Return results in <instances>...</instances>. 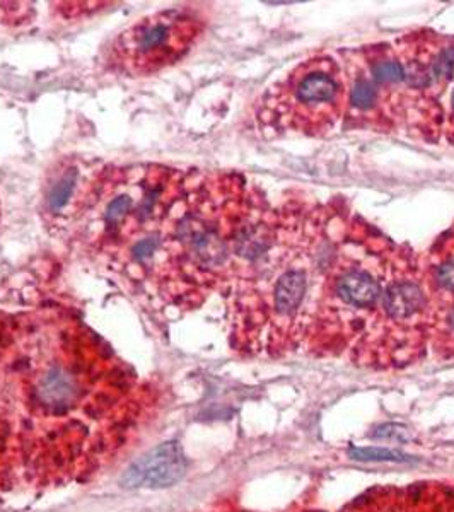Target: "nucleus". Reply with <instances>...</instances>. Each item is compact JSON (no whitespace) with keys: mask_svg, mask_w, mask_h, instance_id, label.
Instances as JSON below:
<instances>
[{"mask_svg":"<svg viewBox=\"0 0 454 512\" xmlns=\"http://www.w3.org/2000/svg\"><path fill=\"white\" fill-rule=\"evenodd\" d=\"M408 86L424 98L439 101L454 77V35L415 30L393 43Z\"/></svg>","mask_w":454,"mask_h":512,"instance_id":"nucleus-8","label":"nucleus"},{"mask_svg":"<svg viewBox=\"0 0 454 512\" xmlns=\"http://www.w3.org/2000/svg\"><path fill=\"white\" fill-rule=\"evenodd\" d=\"M350 454L356 460L362 461H410V456H407V454L391 451V449H352Z\"/></svg>","mask_w":454,"mask_h":512,"instance_id":"nucleus-13","label":"nucleus"},{"mask_svg":"<svg viewBox=\"0 0 454 512\" xmlns=\"http://www.w3.org/2000/svg\"><path fill=\"white\" fill-rule=\"evenodd\" d=\"M204 28V21L190 11L154 12L115 36L101 53V65L113 76H154L185 59Z\"/></svg>","mask_w":454,"mask_h":512,"instance_id":"nucleus-7","label":"nucleus"},{"mask_svg":"<svg viewBox=\"0 0 454 512\" xmlns=\"http://www.w3.org/2000/svg\"><path fill=\"white\" fill-rule=\"evenodd\" d=\"M268 207L238 173L190 171L149 301L193 309L214 292L224 294L246 234Z\"/></svg>","mask_w":454,"mask_h":512,"instance_id":"nucleus-2","label":"nucleus"},{"mask_svg":"<svg viewBox=\"0 0 454 512\" xmlns=\"http://www.w3.org/2000/svg\"><path fill=\"white\" fill-rule=\"evenodd\" d=\"M444 137H446L451 146H454V91L451 94L448 115L444 118Z\"/></svg>","mask_w":454,"mask_h":512,"instance_id":"nucleus-14","label":"nucleus"},{"mask_svg":"<svg viewBox=\"0 0 454 512\" xmlns=\"http://www.w3.org/2000/svg\"><path fill=\"white\" fill-rule=\"evenodd\" d=\"M187 468L188 461L180 444L169 441L134 461L123 473L120 485L125 489H164L180 482Z\"/></svg>","mask_w":454,"mask_h":512,"instance_id":"nucleus-10","label":"nucleus"},{"mask_svg":"<svg viewBox=\"0 0 454 512\" xmlns=\"http://www.w3.org/2000/svg\"><path fill=\"white\" fill-rule=\"evenodd\" d=\"M347 82L340 60L316 53L267 89L258 101V125L274 135L325 137L344 122Z\"/></svg>","mask_w":454,"mask_h":512,"instance_id":"nucleus-5","label":"nucleus"},{"mask_svg":"<svg viewBox=\"0 0 454 512\" xmlns=\"http://www.w3.org/2000/svg\"><path fill=\"white\" fill-rule=\"evenodd\" d=\"M96 169L98 166L86 163L82 159H67L59 166H55L52 178L45 185L41 200V216L48 226L62 231L69 229L72 221L76 219L77 212L81 210Z\"/></svg>","mask_w":454,"mask_h":512,"instance_id":"nucleus-9","label":"nucleus"},{"mask_svg":"<svg viewBox=\"0 0 454 512\" xmlns=\"http://www.w3.org/2000/svg\"><path fill=\"white\" fill-rule=\"evenodd\" d=\"M393 241L347 210L308 335L333 349L361 337L383 292Z\"/></svg>","mask_w":454,"mask_h":512,"instance_id":"nucleus-3","label":"nucleus"},{"mask_svg":"<svg viewBox=\"0 0 454 512\" xmlns=\"http://www.w3.org/2000/svg\"><path fill=\"white\" fill-rule=\"evenodd\" d=\"M337 57L347 82L344 128L439 142L446 118L443 103L408 86L393 43L347 48Z\"/></svg>","mask_w":454,"mask_h":512,"instance_id":"nucleus-4","label":"nucleus"},{"mask_svg":"<svg viewBox=\"0 0 454 512\" xmlns=\"http://www.w3.org/2000/svg\"><path fill=\"white\" fill-rule=\"evenodd\" d=\"M431 338L437 354L454 357V304L432 316Z\"/></svg>","mask_w":454,"mask_h":512,"instance_id":"nucleus-12","label":"nucleus"},{"mask_svg":"<svg viewBox=\"0 0 454 512\" xmlns=\"http://www.w3.org/2000/svg\"><path fill=\"white\" fill-rule=\"evenodd\" d=\"M432 316L454 304V222L420 256Z\"/></svg>","mask_w":454,"mask_h":512,"instance_id":"nucleus-11","label":"nucleus"},{"mask_svg":"<svg viewBox=\"0 0 454 512\" xmlns=\"http://www.w3.org/2000/svg\"><path fill=\"white\" fill-rule=\"evenodd\" d=\"M134 381L65 309L0 315V472L60 482L108 449Z\"/></svg>","mask_w":454,"mask_h":512,"instance_id":"nucleus-1","label":"nucleus"},{"mask_svg":"<svg viewBox=\"0 0 454 512\" xmlns=\"http://www.w3.org/2000/svg\"><path fill=\"white\" fill-rule=\"evenodd\" d=\"M432 309L420 256L393 245L378 308L361 335L362 349L376 362H403L431 335Z\"/></svg>","mask_w":454,"mask_h":512,"instance_id":"nucleus-6","label":"nucleus"}]
</instances>
